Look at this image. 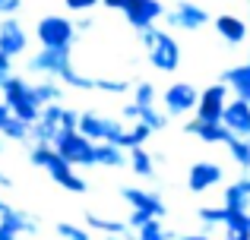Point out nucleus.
Instances as JSON below:
<instances>
[{"label": "nucleus", "mask_w": 250, "mask_h": 240, "mask_svg": "<svg viewBox=\"0 0 250 240\" xmlns=\"http://www.w3.org/2000/svg\"><path fill=\"white\" fill-rule=\"evenodd\" d=\"M222 180H225V171H222V165H215V161H193L190 171H187L190 193H206V190H212V186H219Z\"/></svg>", "instance_id": "nucleus-13"}, {"label": "nucleus", "mask_w": 250, "mask_h": 240, "mask_svg": "<svg viewBox=\"0 0 250 240\" xmlns=\"http://www.w3.org/2000/svg\"><path fill=\"white\" fill-rule=\"evenodd\" d=\"M61 82H63L67 89H83V92H89V89H95V79H92V76H85V73H80L76 67H67V70H63Z\"/></svg>", "instance_id": "nucleus-30"}, {"label": "nucleus", "mask_w": 250, "mask_h": 240, "mask_svg": "<svg viewBox=\"0 0 250 240\" xmlns=\"http://www.w3.org/2000/svg\"><path fill=\"white\" fill-rule=\"evenodd\" d=\"M127 165H130V171H133L136 177H143V180H152L155 177V158L143 146L127 148Z\"/></svg>", "instance_id": "nucleus-21"}, {"label": "nucleus", "mask_w": 250, "mask_h": 240, "mask_svg": "<svg viewBox=\"0 0 250 240\" xmlns=\"http://www.w3.org/2000/svg\"><path fill=\"white\" fill-rule=\"evenodd\" d=\"M225 231L250 234V212H228L225 215Z\"/></svg>", "instance_id": "nucleus-34"}, {"label": "nucleus", "mask_w": 250, "mask_h": 240, "mask_svg": "<svg viewBox=\"0 0 250 240\" xmlns=\"http://www.w3.org/2000/svg\"><path fill=\"white\" fill-rule=\"evenodd\" d=\"M3 148H6V146H3V142H0V155H3Z\"/></svg>", "instance_id": "nucleus-51"}, {"label": "nucleus", "mask_w": 250, "mask_h": 240, "mask_svg": "<svg viewBox=\"0 0 250 240\" xmlns=\"http://www.w3.org/2000/svg\"><path fill=\"white\" fill-rule=\"evenodd\" d=\"M225 240H250V234H238V231H228Z\"/></svg>", "instance_id": "nucleus-44"}, {"label": "nucleus", "mask_w": 250, "mask_h": 240, "mask_svg": "<svg viewBox=\"0 0 250 240\" xmlns=\"http://www.w3.org/2000/svg\"><path fill=\"white\" fill-rule=\"evenodd\" d=\"M83 222H85V228H89V231H98V234H114V237H127L130 234L127 222H114V218L95 215V212H85Z\"/></svg>", "instance_id": "nucleus-22"}, {"label": "nucleus", "mask_w": 250, "mask_h": 240, "mask_svg": "<svg viewBox=\"0 0 250 240\" xmlns=\"http://www.w3.org/2000/svg\"><path fill=\"white\" fill-rule=\"evenodd\" d=\"M247 19H250V16H247Z\"/></svg>", "instance_id": "nucleus-53"}, {"label": "nucleus", "mask_w": 250, "mask_h": 240, "mask_svg": "<svg viewBox=\"0 0 250 240\" xmlns=\"http://www.w3.org/2000/svg\"><path fill=\"white\" fill-rule=\"evenodd\" d=\"M121 196H124V203H127L130 209L149 212V215H155V218H165V215H168V205L162 203V196H159V193H152V190H140V186H121Z\"/></svg>", "instance_id": "nucleus-14"}, {"label": "nucleus", "mask_w": 250, "mask_h": 240, "mask_svg": "<svg viewBox=\"0 0 250 240\" xmlns=\"http://www.w3.org/2000/svg\"><path fill=\"white\" fill-rule=\"evenodd\" d=\"M121 114H124V120H130V123H133L136 117H140V105H136V101H127Z\"/></svg>", "instance_id": "nucleus-42"}, {"label": "nucleus", "mask_w": 250, "mask_h": 240, "mask_svg": "<svg viewBox=\"0 0 250 240\" xmlns=\"http://www.w3.org/2000/svg\"><path fill=\"white\" fill-rule=\"evenodd\" d=\"M184 133L196 136V139L209 142V146H225L228 139H231V133H228V127L222 120H203V117H193L184 123Z\"/></svg>", "instance_id": "nucleus-15"}, {"label": "nucleus", "mask_w": 250, "mask_h": 240, "mask_svg": "<svg viewBox=\"0 0 250 240\" xmlns=\"http://www.w3.org/2000/svg\"><path fill=\"white\" fill-rule=\"evenodd\" d=\"M0 92H3V105L10 108V114H16V117L25 120V123H35V120H38V114H42V105H38L35 86H32L29 79H22V76L10 73V76H6V82L0 86Z\"/></svg>", "instance_id": "nucleus-2"}, {"label": "nucleus", "mask_w": 250, "mask_h": 240, "mask_svg": "<svg viewBox=\"0 0 250 240\" xmlns=\"http://www.w3.org/2000/svg\"><path fill=\"white\" fill-rule=\"evenodd\" d=\"M54 152L73 167H95V142L80 129H61V136L54 139Z\"/></svg>", "instance_id": "nucleus-4"}, {"label": "nucleus", "mask_w": 250, "mask_h": 240, "mask_svg": "<svg viewBox=\"0 0 250 240\" xmlns=\"http://www.w3.org/2000/svg\"><path fill=\"white\" fill-rule=\"evenodd\" d=\"M247 101H250V98H247Z\"/></svg>", "instance_id": "nucleus-52"}, {"label": "nucleus", "mask_w": 250, "mask_h": 240, "mask_svg": "<svg viewBox=\"0 0 250 240\" xmlns=\"http://www.w3.org/2000/svg\"><path fill=\"white\" fill-rule=\"evenodd\" d=\"M225 146H228V155L234 158V165L247 171L250 167V139H244V136H231Z\"/></svg>", "instance_id": "nucleus-28"}, {"label": "nucleus", "mask_w": 250, "mask_h": 240, "mask_svg": "<svg viewBox=\"0 0 250 240\" xmlns=\"http://www.w3.org/2000/svg\"><path fill=\"white\" fill-rule=\"evenodd\" d=\"M25 48H29L25 29L16 22V19H3V22H0V51H3L6 57H19Z\"/></svg>", "instance_id": "nucleus-17"}, {"label": "nucleus", "mask_w": 250, "mask_h": 240, "mask_svg": "<svg viewBox=\"0 0 250 240\" xmlns=\"http://www.w3.org/2000/svg\"><path fill=\"white\" fill-rule=\"evenodd\" d=\"M61 127H63V129H80V111H73V108H63Z\"/></svg>", "instance_id": "nucleus-39"}, {"label": "nucleus", "mask_w": 250, "mask_h": 240, "mask_svg": "<svg viewBox=\"0 0 250 240\" xmlns=\"http://www.w3.org/2000/svg\"><path fill=\"white\" fill-rule=\"evenodd\" d=\"M54 234L63 237V240H92L89 231L80 228V224H73V222H57L54 224Z\"/></svg>", "instance_id": "nucleus-33"}, {"label": "nucleus", "mask_w": 250, "mask_h": 240, "mask_svg": "<svg viewBox=\"0 0 250 240\" xmlns=\"http://www.w3.org/2000/svg\"><path fill=\"white\" fill-rule=\"evenodd\" d=\"M80 133L89 136L92 142H117V136L124 133V123L117 117H108V114L85 111L80 114Z\"/></svg>", "instance_id": "nucleus-5"}, {"label": "nucleus", "mask_w": 250, "mask_h": 240, "mask_svg": "<svg viewBox=\"0 0 250 240\" xmlns=\"http://www.w3.org/2000/svg\"><path fill=\"white\" fill-rule=\"evenodd\" d=\"M149 218H155V215H149V212H140V209H130V218H127V228H130V231H140L143 224L149 222Z\"/></svg>", "instance_id": "nucleus-37"}, {"label": "nucleus", "mask_w": 250, "mask_h": 240, "mask_svg": "<svg viewBox=\"0 0 250 240\" xmlns=\"http://www.w3.org/2000/svg\"><path fill=\"white\" fill-rule=\"evenodd\" d=\"M152 136V129L146 127V123H140V120H133L130 123V129L124 127V133L117 136V146L121 148H133V146H146V139Z\"/></svg>", "instance_id": "nucleus-25"}, {"label": "nucleus", "mask_w": 250, "mask_h": 240, "mask_svg": "<svg viewBox=\"0 0 250 240\" xmlns=\"http://www.w3.org/2000/svg\"><path fill=\"white\" fill-rule=\"evenodd\" d=\"M181 240H212V237H209V234H184Z\"/></svg>", "instance_id": "nucleus-48"}, {"label": "nucleus", "mask_w": 250, "mask_h": 240, "mask_svg": "<svg viewBox=\"0 0 250 240\" xmlns=\"http://www.w3.org/2000/svg\"><path fill=\"white\" fill-rule=\"evenodd\" d=\"M0 224H6V228L16 231V234H35L38 231L35 215H29V212H22V209H13V205L0 212Z\"/></svg>", "instance_id": "nucleus-19"}, {"label": "nucleus", "mask_w": 250, "mask_h": 240, "mask_svg": "<svg viewBox=\"0 0 250 240\" xmlns=\"http://www.w3.org/2000/svg\"><path fill=\"white\" fill-rule=\"evenodd\" d=\"M16 237H19L16 231H10L6 224H0V240H16Z\"/></svg>", "instance_id": "nucleus-43"}, {"label": "nucleus", "mask_w": 250, "mask_h": 240, "mask_svg": "<svg viewBox=\"0 0 250 240\" xmlns=\"http://www.w3.org/2000/svg\"><path fill=\"white\" fill-rule=\"evenodd\" d=\"M44 171H48V177L54 180L61 190H67V193H85V190H89L85 177L76 171L73 165H70V161H63L57 152L48 155V161H44Z\"/></svg>", "instance_id": "nucleus-6"}, {"label": "nucleus", "mask_w": 250, "mask_h": 240, "mask_svg": "<svg viewBox=\"0 0 250 240\" xmlns=\"http://www.w3.org/2000/svg\"><path fill=\"white\" fill-rule=\"evenodd\" d=\"M0 186H3V190H10V186H13V177H6L3 171H0Z\"/></svg>", "instance_id": "nucleus-46"}, {"label": "nucleus", "mask_w": 250, "mask_h": 240, "mask_svg": "<svg viewBox=\"0 0 250 240\" xmlns=\"http://www.w3.org/2000/svg\"><path fill=\"white\" fill-rule=\"evenodd\" d=\"M140 123H146L149 129H152V133H159V129H165L168 127V114L165 111H159V108H140V117H136Z\"/></svg>", "instance_id": "nucleus-32"}, {"label": "nucleus", "mask_w": 250, "mask_h": 240, "mask_svg": "<svg viewBox=\"0 0 250 240\" xmlns=\"http://www.w3.org/2000/svg\"><path fill=\"white\" fill-rule=\"evenodd\" d=\"M228 92L231 89L225 82H212L200 92V101H196V117L203 120H222V111L228 105Z\"/></svg>", "instance_id": "nucleus-11"}, {"label": "nucleus", "mask_w": 250, "mask_h": 240, "mask_svg": "<svg viewBox=\"0 0 250 240\" xmlns=\"http://www.w3.org/2000/svg\"><path fill=\"white\" fill-rule=\"evenodd\" d=\"M212 25H215V32H219V38L228 41L231 48L234 44H244V38H247V22L244 19L231 16V13H222V16L212 19Z\"/></svg>", "instance_id": "nucleus-18"}, {"label": "nucleus", "mask_w": 250, "mask_h": 240, "mask_svg": "<svg viewBox=\"0 0 250 240\" xmlns=\"http://www.w3.org/2000/svg\"><path fill=\"white\" fill-rule=\"evenodd\" d=\"M61 117H63V105L61 101H54V105H42V114H38V120L29 127V139L32 142H51L54 146V139L61 136Z\"/></svg>", "instance_id": "nucleus-9"}, {"label": "nucleus", "mask_w": 250, "mask_h": 240, "mask_svg": "<svg viewBox=\"0 0 250 240\" xmlns=\"http://www.w3.org/2000/svg\"><path fill=\"white\" fill-rule=\"evenodd\" d=\"M196 101H200V92L190 82H171L162 92V105H165L168 117H181V114L196 111Z\"/></svg>", "instance_id": "nucleus-8"}, {"label": "nucleus", "mask_w": 250, "mask_h": 240, "mask_svg": "<svg viewBox=\"0 0 250 240\" xmlns=\"http://www.w3.org/2000/svg\"><path fill=\"white\" fill-rule=\"evenodd\" d=\"M162 16H165V6H162V0H130V6L124 10L127 25H130V29H136V32L155 25Z\"/></svg>", "instance_id": "nucleus-10"}, {"label": "nucleus", "mask_w": 250, "mask_h": 240, "mask_svg": "<svg viewBox=\"0 0 250 240\" xmlns=\"http://www.w3.org/2000/svg\"><path fill=\"white\" fill-rule=\"evenodd\" d=\"M95 89H102V92H111V95H124L130 89L127 79H95Z\"/></svg>", "instance_id": "nucleus-36"}, {"label": "nucleus", "mask_w": 250, "mask_h": 240, "mask_svg": "<svg viewBox=\"0 0 250 240\" xmlns=\"http://www.w3.org/2000/svg\"><path fill=\"white\" fill-rule=\"evenodd\" d=\"M13 73V57H6L3 51H0V86L6 82V76Z\"/></svg>", "instance_id": "nucleus-40"}, {"label": "nucleus", "mask_w": 250, "mask_h": 240, "mask_svg": "<svg viewBox=\"0 0 250 240\" xmlns=\"http://www.w3.org/2000/svg\"><path fill=\"white\" fill-rule=\"evenodd\" d=\"M6 117H10V108H6L3 101H0V127H3V123H6Z\"/></svg>", "instance_id": "nucleus-45"}, {"label": "nucleus", "mask_w": 250, "mask_h": 240, "mask_svg": "<svg viewBox=\"0 0 250 240\" xmlns=\"http://www.w3.org/2000/svg\"><path fill=\"white\" fill-rule=\"evenodd\" d=\"M247 63H250V60H247Z\"/></svg>", "instance_id": "nucleus-54"}, {"label": "nucleus", "mask_w": 250, "mask_h": 240, "mask_svg": "<svg viewBox=\"0 0 250 240\" xmlns=\"http://www.w3.org/2000/svg\"><path fill=\"white\" fill-rule=\"evenodd\" d=\"M29 127H32V123H25V120H19L16 114H10V117H6V123L0 127V133H3V139L25 142V139H29Z\"/></svg>", "instance_id": "nucleus-29"}, {"label": "nucleus", "mask_w": 250, "mask_h": 240, "mask_svg": "<svg viewBox=\"0 0 250 240\" xmlns=\"http://www.w3.org/2000/svg\"><path fill=\"white\" fill-rule=\"evenodd\" d=\"M67 3V10H73V13H89V10H95L102 0H63Z\"/></svg>", "instance_id": "nucleus-38"}, {"label": "nucleus", "mask_w": 250, "mask_h": 240, "mask_svg": "<svg viewBox=\"0 0 250 240\" xmlns=\"http://www.w3.org/2000/svg\"><path fill=\"white\" fill-rule=\"evenodd\" d=\"M196 215H200L203 228H206V234H209V231H212L215 224H225V215H228V209H225V205H203V209L196 212Z\"/></svg>", "instance_id": "nucleus-31"}, {"label": "nucleus", "mask_w": 250, "mask_h": 240, "mask_svg": "<svg viewBox=\"0 0 250 240\" xmlns=\"http://www.w3.org/2000/svg\"><path fill=\"white\" fill-rule=\"evenodd\" d=\"M222 205H225L228 212H250V193L241 184H231V186H225Z\"/></svg>", "instance_id": "nucleus-26"}, {"label": "nucleus", "mask_w": 250, "mask_h": 240, "mask_svg": "<svg viewBox=\"0 0 250 240\" xmlns=\"http://www.w3.org/2000/svg\"><path fill=\"white\" fill-rule=\"evenodd\" d=\"M92 29V19H80V25H76V32H89Z\"/></svg>", "instance_id": "nucleus-47"}, {"label": "nucleus", "mask_w": 250, "mask_h": 240, "mask_svg": "<svg viewBox=\"0 0 250 240\" xmlns=\"http://www.w3.org/2000/svg\"><path fill=\"white\" fill-rule=\"evenodd\" d=\"M140 41L146 48V57L159 73H174L181 67V44L174 41V35L159 25H149V29L140 32Z\"/></svg>", "instance_id": "nucleus-1"}, {"label": "nucleus", "mask_w": 250, "mask_h": 240, "mask_svg": "<svg viewBox=\"0 0 250 240\" xmlns=\"http://www.w3.org/2000/svg\"><path fill=\"white\" fill-rule=\"evenodd\" d=\"M222 82H225L238 98H250V63L225 70V73H222Z\"/></svg>", "instance_id": "nucleus-23"}, {"label": "nucleus", "mask_w": 250, "mask_h": 240, "mask_svg": "<svg viewBox=\"0 0 250 240\" xmlns=\"http://www.w3.org/2000/svg\"><path fill=\"white\" fill-rule=\"evenodd\" d=\"M22 6V0H0V16H13Z\"/></svg>", "instance_id": "nucleus-41"}, {"label": "nucleus", "mask_w": 250, "mask_h": 240, "mask_svg": "<svg viewBox=\"0 0 250 240\" xmlns=\"http://www.w3.org/2000/svg\"><path fill=\"white\" fill-rule=\"evenodd\" d=\"M76 25L70 22L67 16L61 13H48V16L38 19L35 25V38L42 48H61V51H73V41H76Z\"/></svg>", "instance_id": "nucleus-3"}, {"label": "nucleus", "mask_w": 250, "mask_h": 240, "mask_svg": "<svg viewBox=\"0 0 250 240\" xmlns=\"http://www.w3.org/2000/svg\"><path fill=\"white\" fill-rule=\"evenodd\" d=\"M35 86V98H38V105H54V101H61L63 98V92H67V86H63L61 79H42V82H32Z\"/></svg>", "instance_id": "nucleus-24"}, {"label": "nucleus", "mask_w": 250, "mask_h": 240, "mask_svg": "<svg viewBox=\"0 0 250 240\" xmlns=\"http://www.w3.org/2000/svg\"><path fill=\"white\" fill-rule=\"evenodd\" d=\"M238 184H241V186H244V190L250 193V177H241V180H238Z\"/></svg>", "instance_id": "nucleus-49"}, {"label": "nucleus", "mask_w": 250, "mask_h": 240, "mask_svg": "<svg viewBox=\"0 0 250 240\" xmlns=\"http://www.w3.org/2000/svg\"><path fill=\"white\" fill-rule=\"evenodd\" d=\"M127 165V148L117 142H95V167H124Z\"/></svg>", "instance_id": "nucleus-20"}, {"label": "nucleus", "mask_w": 250, "mask_h": 240, "mask_svg": "<svg viewBox=\"0 0 250 240\" xmlns=\"http://www.w3.org/2000/svg\"><path fill=\"white\" fill-rule=\"evenodd\" d=\"M102 240H121V237H114V234H104Z\"/></svg>", "instance_id": "nucleus-50"}, {"label": "nucleus", "mask_w": 250, "mask_h": 240, "mask_svg": "<svg viewBox=\"0 0 250 240\" xmlns=\"http://www.w3.org/2000/svg\"><path fill=\"white\" fill-rule=\"evenodd\" d=\"M222 123L228 127L231 136H244V139H250V101L247 98L228 101L225 111H222Z\"/></svg>", "instance_id": "nucleus-16"}, {"label": "nucleus", "mask_w": 250, "mask_h": 240, "mask_svg": "<svg viewBox=\"0 0 250 240\" xmlns=\"http://www.w3.org/2000/svg\"><path fill=\"white\" fill-rule=\"evenodd\" d=\"M29 67L35 70V73H42V76L61 79L63 70L73 67V60H70V51H61V48H42V51H38V54L29 60Z\"/></svg>", "instance_id": "nucleus-12"}, {"label": "nucleus", "mask_w": 250, "mask_h": 240, "mask_svg": "<svg viewBox=\"0 0 250 240\" xmlns=\"http://www.w3.org/2000/svg\"><path fill=\"white\" fill-rule=\"evenodd\" d=\"M133 101H136L140 108H152V105H155V86H152V82H136Z\"/></svg>", "instance_id": "nucleus-35"}, {"label": "nucleus", "mask_w": 250, "mask_h": 240, "mask_svg": "<svg viewBox=\"0 0 250 240\" xmlns=\"http://www.w3.org/2000/svg\"><path fill=\"white\" fill-rule=\"evenodd\" d=\"M133 240H174V231H168L162 218H149L140 231H133Z\"/></svg>", "instance_id": "nucleus-27"}, {"label": "nucleus", "mask_w": 250, "mask_h": 240, "mask_svg": "<svg viewBox=\"0 0 250 240\" xmlns=\"http://www.w3.org/2000/svg\"><path fill=\"white\" fill-rule=\"evenodd\" d=\"M168 22V29H184V32H196L203 29V25L209 22V13L203 10L200 3H193V0H181L177 6H171L165 10V16H162Z\"/></svg>", "instance_id": "nucleus-7"}]
</instances>
